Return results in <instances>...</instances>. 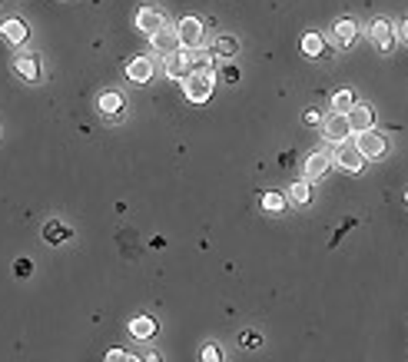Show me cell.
<instances>
[{
	"instance_id": "cell-4",
	"label": "cell",
	"mask_w": 408,
	"mask_h": 362,
	"mask_svg": "<svg viewBox=\"0 0 408 362\" xmlns=\"http://www.w3.org/2000/svg\"><path fill=\"white\" fill-rule=\"evenodd\" d=\"M189 70H193V57H189V47H180V50L167 54L163 74H167L169 80H180V83H183L186 76H189Z\"/></svg>"
},
{
	"instance_id": "cell-22",
	"label": "cell",
	"mask_w": 408,
	"mask_h": 362,
	"mask_svg": "<svg viewBox=\"0 0 408 362\" xmlns=\"http://www.w3.org/2000/svg\"><path fill=\"white\" fill-rule=\"evenodd\" d=\"M43 239H47V243H67V239H70V229L63 226L60 220H47V226H43Z\"/></svg>"
},
{
	"instance_id": "cell-17",
	"label": "cell",
	"mask_w": 408,
	"mask_h": 362,
	"mask_svg": "<svg viewBox=\"0 0 408 362\" xmlns=\"http://www.w3.org/2000/svg\"><path fill=\"white\" fill-rule=\"evenodd\" d=\"M286 196H289V206H309L312 203V180H296L289 190H286Z\"/></svg>"
},
{
	"instance_id": "cell-2",
	"label": "cell",
	"mask_w": 408,
	"mask_h": 362,
	"mask_svg": "<svg viewBox=\"0 0 408 362\" xmlns=\"http://www.w3.org/2000/svg\"><path fill=\"white\" fill-rule=\"evenodd\" d=\"M332 163L339 167V170H345V173H352V176H355V173L365 170V163H369V160H365V153L358 150L355 143H349V140H345V143H339V147H335Z\"/></svg>"
},
{
	"instance_id": "cell-11",
	"label": "cell",
	"mask_w": 408,
	"mask_h": 362,
	"mask_svg": "<svg viewBox=\"0 0 408 362\" xmlns=\"http://www.w3.org/2000/svg\"><path fill=\"white\" fill-rule=\"evenodd\" d=\"M329 163H332V153H325V150H316V153H309L305 156V163H302V173H305V180H322L325 173H329Z\"/></svg>"
},
{
	"instance_id": "cell-18",
	"label": "cell",
	"mask_w": 408,
	"mask_h": 362,
	"mask_svg": "<svg viewBox=\"0 0 408 362\" xmlns=\"http://www.w3.org/2000/svg\"><path fill=\"white\" fill-rule=\"evenodd\" d=\"M3 37H7L10 47H20V43H27V40H30V27H27L23 20L10 17V20H3Z\"/></svg>"
},
{
	"instance_id": "cell-28",
	"label": "cell",
	"mask_w": 408,
	"mask_h": 362,
	"mask_svg": "<svg viewBox=\"0 0 408 362\" xmlns=\"http://www.w3.org/2000/svg\"><path fill=\"white\" fill-rule=\"evenodd\" d=\"M107 359L110 362H127V359H133V356H127L123 349H107Z\"/></svg>"
},
{
	"instance_id": "cell-27",
	"label": "cell",
	"mask_w": 408,
	"mask_h": 362,
	"mask_svg": "<svg viewBox=\"0 0 408 362\" xmlns=\"http://www.w3.org/2000/svg\"><path fill=\"white\" fill-rule=\"evenodd\" d=\"M14 273H17L20 279H27V276L34 273V263H30V259H17V263H14Z\"/></svg>"
},
{
	"instance_id": "cell-8",
	"label": "cell",
	"mask_w": 408,
	"mask_h": 362,
	"mask_svg": "<svg viewBox=\"0 0 408 362\" xmlns=\"http://www.w3.org/2000/svg\"><path fill=\"white\" fill-rule=\"evenodd\" d=\"M149 43H153V50L156 54H173V50H180L183 47V37H180V27H173V23H167L163 30H156L153 37H149Z\"/></svg>"
},
{
	"instance_id": "cell-32",
	"label": "cell",
	"mask_w": 408,
	"mask_h": 362,
	"mask_svg": "<svg viewBox=\"0 0 408 362\" xmlns=\"http://www.w3.org/2000/svg\"><path fill=\"white\" fill-rule=\"evenodd\" d=\"M405 200H408V193H405Z\"/></svg>"
},
{
	"instance_id": "cell-30",
	"label": "cell",
	"mask_w": 408,
	"mask_h": 362,
	"mask_svg": "<svg viewBox=\"0 0 408 362\" xmlns=\"http://www.w3.org/2000/svg\"><path fill=\"white\" fill-rule=\"evenodd\" d=\"M223 80H226V83H236V80H239V67H226Z\"/></svg>"
},
{
	"instance_id": "cell-14",
	"label": "cell",
	"mask_w": 408,
	"mask_h": 362,
	"mask_svg": "<svg viewBox=\"0 0 408 362\" xmlns=\"http://www.w3.org/2000/svg\"><path fill=\"white\" fill-rule=\"evenodd\" d=\"M153 74H156V63L149 57H133L130 63H127V76H130L133 83H149Z\"/></svg>"
},
{
	"instance_id": "cell-31",
	"label": "cell",
	"mask_w": 408,
	"mask_h": 362,
	"mask_svg": "<svg viewBox=\"0 0 408 362\" xmlns=\"http://www.w3.org/2000/svg\"><path fill=\"white\" fill-rule=\"evenodd\" d=\"M398 34H402V40H405V43H408V17L402 20V23H398Z\"/></svg>"
},
{
	"instance_id": "cell-9",
	"label": "cell",
	"mask_w": 408,
	"mask_h": 362,
	"mask_svg": "<svg viewBox=\"0 0 408 362\" xmlns=\"http://www.w3.org/2000/svg\"><path fill=\"white\" fill-rule=\"evenodd\" d=\"M369 37L375 40V47H378L382 54H389L391 47H395V23L385 20V17L372 20V23H369Z\"/></svg>"
},
{
	"instance_id": "cell-12",
	"label": "cell",
	"mask_w": 408,
	"mask_h": 362,
	"mask_svg": "<svg viewBox=\"0 0 408 362\" xmlns=\"http://www.w3.org/2000/svg\"><path fill=\"white\" fill-rule=\"evenodd\" d=\"M345 116H349V123H352V134H362V130H372V127H375V110H372V103H355Z\"/></svg>"
},
{
	"instance_id": "cell-19",
	"label": "cell",
	"mask_w": 408,
	"mask_h": 362,
	"mask_svg": "<svg viewBox=\"0 0 408 362\" xmlns=\"http://www.w3.org/2000/svg\"><path fill=\"white\" fill-rule=\"evenodd\" d=\"M14 74H17L20 80H27V83H37V80H40V60L34 57V54L20 57L17 63H14Z\"/></svg>"
},
{
	"instance_id": "cell-10",
	"label": "cell",
	"mask_w": 408,
	"mask_h": 362,
	"mask_svg": "<svg viewBox=\"0 0 408 362\" xmlns=\"http://www.w3.org/2000/svg\"><path fill=\"white\" fill-rule=\"evenodd\" d=\"M163 27H167V14H163L160 7H140V14H136V30H140V34L153 37V34L163 30Z\"/></svg>"
},
{
	"instance_id": "cell-7",
	"label": "cell",
	"mask_w": 408,
	"mask_h": 362,
	"mask_svg": "<svg viewBox=\"0 0 408 362\" xmlns=\"http://www.w3.org/2000/svg\"><path fill=\"white\" fill-rule=\"evenodd\" d=\"M180 37H183V47H203L206 43V23L200 17H193V14H186L180 23Z\"/></svg>"
},
{
	"instance_id": "cell-24",
	"label": "cell",
	"mask_w": 408,
	"mask_h": 362,
	"mask_svg": "<svg viewBox=\"0 0 408 362\" xmlns=\"http://www.w3.org/2000/svg\"><path fill=\"white\" fill-rule=\"evenodd\" d=\"M189 57H193V70H213V57L206 47H189Z\"/></svg>"
},
{
	"instance_id": "cell-6",
	"label": "cell",
	"mask_w": 408,
	"mask_h": 362,
	"mask_svg": "<svg viewBox=\"0 0 408 362\" xmlns=\"http://www.w3.org/2000/svg\"><path fill=\"white\" fill-rule=\"evenodd\" d=\"M322 136H325L329 143H345L349 136H355L352 134V123H349V116H345V114H335V110H332V116H325V123H322Z\"/></svg>"
},
{
	"instance_id": "cell-15",
	"label": "cell",
	"mask_w": 408,
	"mask_h": 362,
	"mask_svg": "<svg viewBox=\"0 0 408 362\" xmlns=\"http://www.w3.org/2000/svg\"><path fill=\"white\" fill-rule=\"evenodd\" d=\"M332 37L339 47H352L355 40H358V23H355L352 17H342V20H335V27H332Z\"/></svg>"
},
{
	"instance_id": "cell-23",
	"label": "cell",
	"mask_w": 408,
	"mask_h": 362,
	"mask_svg": "<svg viewBox=\"0 0 408 362\" xmlns=\"http://www.w3.org/2000/svg\"><path fill=\"white\" fill-rule=\"evenodd\" d=\"M355 103H358V100H355V94L349 90V87H345V90H335V94H332V110H335V114H349Z\"/></svg>"
},
{
	"instance_id": "cell-13",
	"label": "cell",
	"mask_w": 408,
	"mask_h": 362,
	"mask_svg": "<svg viewBox=\"0 0 408 362\" xmlns=\"http://www.w3.org/2000/svg\"><path fill=\"white\" fill-rule=\"evenodd\" d=\"M239 50H242V43H239V37H233V34H219V37L213 40V54L219 60H226V63H233V60L239 57Z\"/></svg>"
},
{
	"instance_id": "cell-26",
	"label": "cell",
	"mask_w": 408,
	"mask_h": 362,
	"mask_svg": "<svg viewBox=\"0 0 408 362\" xmlns=\"http://www.w3.org/2000/svg\"><path fill=\"white\" fill-rule=\"evenodd\" d=\"M203 359H206V362H219V359H223V349H219L216 343L203 345Z\"/></svg>"
},
{
	"instance_id": "cell-1",
	"label": "cell",
	"mask_w": 408,
	"mask_h": 362,
	"mask_svg": "<svg viewBox=\"0 0 408 362\" xmlns=\"http://www.w3.org/2000/svg\"><path fill=\"white\" fill-rule=\"evenodd\" d=\"M216 94V70H189L183 80V96L189 103H209Z\"/></svg>"
},
{
	"instance_id": "cell-29",
	"label": "cell",
	"mask_w": 408,
	"mask_h": 362,
	"mask_svg": "<svg viewBox=\"0 0 408 362\" xmlns=\"http://www.w3.org/2000/svg\"><path fill=\"white\" fill-rule=\"evenodd\" d=\"M259 343H262L259 332H246V336H242V345H246V349H256Z\"/></svg>"
},
{
	"instance_id": "cell-3",
	"label": "cell",
	"mask_w": 408,
	"mask_h": 362,
	"mask_svg": "<svg viewBox=\"0 0 408 362\" xmlns=\"http://www.w3.org/2000/svg\"><path fill=\"white\" fill-rule=\"evenodd\" d=\"M355 147L365 153V160H382V156H385V150H389V140H385V136L372 127V130L355 134Z\"/></svg>"
},
{
	"instance_id": "cell-5",
	"label": "cell",
	"mask_w": 408,
	"mask_h": 362,
	"mask_svg": "<svg viewBox=\"0 0 408 362\" xmlns=\"http://www.w3.org/2000/svg\"><path fill=\"white\" fill-rule=\"evenodd\" d=\"M96 107H100V114L107 116L110 123H120V116L127 114V96L120 94V90H103L100 94V100H96Z\"/></svg>"
},
{
	"instance_id": "cell-21",
	"label": "cell",
	"mask_w": 408,
	"mask_h": 362,
	"mask_svg": "<svg viewBox=\"0 0 408 362\" xmlns=\"http://www.w3.org/2000/svg\"><path fill=\"white\" fill-rule=\"evenodd\" d=\"M286 206H289V196L286 193H276V190L262 193V210L266 213H282Z\"/></svg>"
},
{
	"instance_id": "cell-20",
	"label": "cell",
	"mask_w": 408,
	"mask_h": 362,
	"mask_svg": "<svg viewBox=\"0 0 408 362\" xmlns=\"http://www.w3.org/2000/svg\"><path fill=\"white\" fill-rule=\"evenodd\" d=\"M325 54V37L322 34H316V30H309L305 37H302V57H309V60H316Z\"/></svg>"
},
{
	"instance_id": "cell-25",
	"label": "cell",
	"mask_w": 408,
	"mask_h": 362,
	"mask_svg": "<svg viewBox=\"0 0 408 362\" xmlns=\"http://www.w3.org/2000/svg\"><path fill=\"white\" fill-rule=\"evenodd\" d=\"M302 120H305V127H322V123H325L322 110H316V107H309V110L302 114Z\"/></svg>"
},
{
	"instance_id": "cell-16",
	"label": "cell",
	"mask_w": 408,
	"mask_h": 362,
	"mask_svg": "<svg viewBox=\"0 0 408 362\" xmlns=\"http://www.w3.org/2000/svg\"><path fill=\"white\" fill-rule=\"evenodd\" d=\"M156 332H160V326H156L153 316H133V319H130V336H133V339L147 343V339H153Z\"/></svg>"
}]
</instances>
